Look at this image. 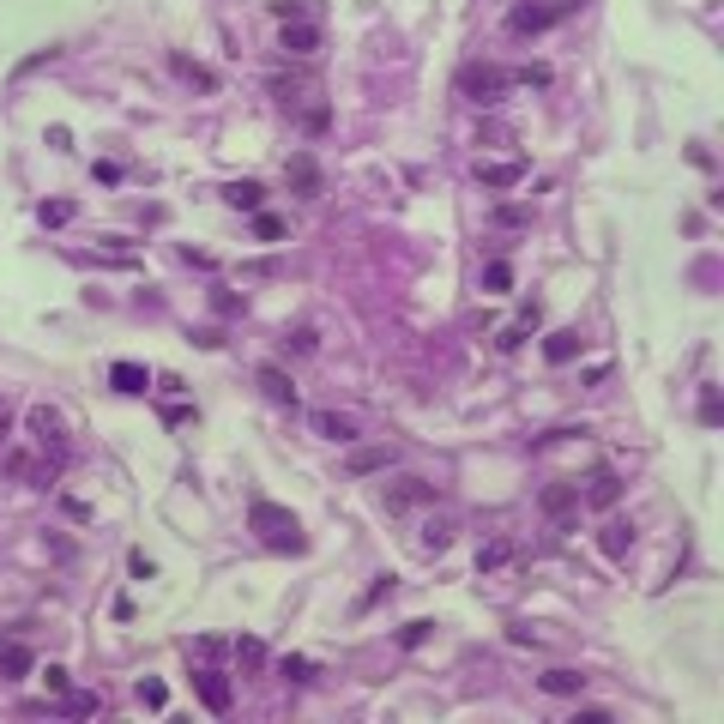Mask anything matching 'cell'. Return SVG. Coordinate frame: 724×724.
Returning <instances> with one entry per match:
<instances>
[{"instance_id": "cell-1", "label": "cell", "mask_w": 724, "mask_h": 724, "mask_svg": "<svg viewBox=\"0 0 724 724\" xmlns=\"http://www.w3.org/2000/svg\"><path fill=\"white\" fill-rule=\"evenodd\" d=\"M248 531H254L266 549H278V556H302V549H308L296 513H290V507H278V502H254V507H248Z\"/></svg>"}, {"instance_id": "cell-2", "label": "cell", "mask_w": 724, "mask_h": 724, "mask_svg": "<svg viewBox=\"0 0 724 724\" xmlns=\"http://www.w3.org/2000/svg\"><path fill=\"white\" fill-rule=\"evenodd\" d=\"M507 91H513V73H507V67H495V60H471V67L459 73V97L477 103V109H495Z\"/></svg>"}, {"instance_id": "cell-3", "label": "cell", "mask_w": 724, "mask_h": 724, "mask_svg": "<svg viewBox=\"0 0 724 724\" xmlns=\"http://www.w3.org/2000/svg\"><path fill=\"white\" fill-rule=\"evenodd\" d=\"M574 13H580V0H525V6L507 13V31H513V37H538V31L574 19Z\"/></svg>"}, {"instance_id": "cell-4", "label": "cell", "mask_w": 724, "mask_h": 724, "mask_svg": "<svg viewBox=\"0 0 724 724\" xmlns=\"http://www.w3.org/2000/svg\"><path fill=\"white\" fill-rule=\"evenodd\" d=\"M435 502V483L429 477H399L393 489H386V513H411V507Z\"/></svg>"}, {"instance_id": "cell-5", "label": "cell", "mask_w": 724, "mask_h": 724, "mask_svg": "<svg viewBox=\"0 0 724 724\" xmlns=\"http://www.w3.org/2000/svg\"><path fill=\"white\" fill-rule=\"evenodd\" d=\"M194 694H200V706H205V712H218V719L230 712V701H236L218 670H194Z\"/></svg>"}, {"instance_id": "cell-6", "label": "cell", "mask_w": 724, "mask_h": 724, "mask_svg": "<svg viewBox=\"0 0 724 724\" xmlns=\"http://www.w3.org/2000/svg\"><path fill=\"white\" fill-rule=\"evenodd\" d=\"M278 49H284V55H314V49H321V24H314V19H296V24H284V31H278Z\"/></svg>"}, {"instance_id": "cell-7", "label": "cell", "mask_w": 724, "mask_h": 724, "mask_svg": "<svg viewBox=\"0 0 724 724\" xmlns=\"http://www.w3.org/2000/svg\"><path fill=\"white\" fill-rule=\"evenodd\" d=\"M109 386L127 393V399H145V393H151V368H145V362H115V368H109Z\"/></svg>"}, {"instance_id": "cell-8", "label": "cell", "mask_w": 724, "mask_h": 724, "mask_svg": "<svg viewBox=\"0 0 724 724\" xmlns=\"http://www.w3.org/2000/svg\"><path fill=\"white\" fill-rule=\"evenodd\" d=\"M477 181L489 187V194H502V187H520L525 181V163L507 158V163H477Z\"/></svg>"}, {"instance_id": "cell-9", "label": "cell", "mask_w": 724, "mask_h": 724, "mask_svg": "<svg viewBox=\"0 0 724 724\" xmlns=\"http://www.w3.org/2000/svg\"><path fill=\"white\" fill-rule=\"evenodd\" d=\"M31 435H37L42 447H60V441H67V422H60L55 404H31Z\"/></svg>"}, {"instance_id": "cell-10", "label": "cell", "mask_w": 724, "mask_h": 724, "mask_svg": "<svg viewBox=\"0 0 724 724\" xmlns=\"http://www.w3.org/2000/svg\"><path fill=\"white\" fill-rule=\"evenodd\" d=\"M538 507L549 513V520H567V513L580 507V483H549V489L538 495Z\"/></svg>"}, {"instance_id": "cell-11", "label": "cell", "mask_w": 724, "mask_h": 724, "mask_svg": "<svg viewBox=\"0 0 724 724\" xmlns=\"http://www.w3.org/2000/svg\"><path fill=\"white\" fill-rule=\"evenodd\" d=\"M284 181H290L296 194H321V163L308 158V151H296V158L284 163Z\"/></svg>"}, {"instance_id": "cell-12", "label": "cell", "mask_w": 724, "mask_h": 724, "mask_svg": "<svg viewBox=\"0 0 724 724\" xmlns=\"http://www.w3.org/2000/svg\"><path fill=\"white\" fill-rule=\"evenodd\" d=\"M314 435H321V441L350 447V441H357V417H339V411H314Z\"/></svg>"}, {"instance_id": "cell-13", "label": "cell", "mask_w": 724, "mask_h": 724, "mask_svg": "<svg viewBox=\"0 0 724 724\" xmlns=\"http://www.w3.org/2000/svg\"><path fill=\"white\" fill-rule=\"evenodd\" d=\"M598 549L610 556V562H628V549H634V525H628V520H610L598 531Z\"/></svg>"}, {"instance_id": "cell-14", "label": "cell", "mask_w": 724, "mask_h": 724, "mask_svg": "<svg viewBox=\"0 0 724 724\" xmlns=\"http://www.w3.org/2000/svg\"><path fill=\"white\" fill-rule=\"evenodd\" d=\"M260 393H266L272 404H296V381L284 375L278 362H266V368H260Z\"/></svg>"}, {"instance_id": "cell-15", "label": "cell", "mask_w": 724, "mask_h": 724, "mask_svg": "<svg viewBox=\"0 0 724 724\" xmlns=\"http://www.w3.org/2000/svg\"><path fill=\"white\" fill-rule=\"evenodd\" d=\"M580 350H585V339L574 332V326H562V332H549V339H543V357H549V362H574Z\"/></svg>"}, {"instance_id": "cell-16", "label": "cell", "mask_w": 724, "mask_h": 724, "mask_svg": "<svg viewBox=\"0 0 724 724\" xmlns=\"http://www.w3.org/2000/svg\"><path fill=\"white\" fill-rule=\"evenodd\" d=\"M31 670H37L31 646H19V640H0V676H31Z\"/></svg>"}, {"instance_id": "cell-17", "label": "cell", "mask_w": 724, "mask_h": 724, "mask_svg": "<svg viewBox=\"0 0 724 724\" xmlns=\"http://www.w3.org/2000/svg\"><path fill=\"white\" fill-rule=\"evenodd\" d=\"M223 205H236V212H260L266 187H260V181H230V187H223Z\"/></svg>"}, {"instance_id": "cell-18", "label": "cell", "mask_w": 724, "mask_h": 724, "mask_svg": "<svg viewBox=\"0 0 724 724\" xmlns=\"http://www.w3.org/2000/svg\"><path fill=\"white\" fill-rule=\"evenodd\" d=\"M585 502H592V507H616V502H622V477H616V471H598V477L585 483Z\"/></svg>"}, {"instance_id": "cell-19", "label": "cell", "mask_w": 724, "mask_h": 724, "mask_svg": "<svg viewBox=\"0 0 724 724\" xmlns=\"http://www.w3.org/2000/svg\"><path fill=\"white\" fill-rule=\"evenodd\" d=\"M169 67H176V79H187L194 91H218V73H212V67H200V60H187V55H169Z\"/></svg>"}, {"instance_id": "cell-20", "label": "cell", "mask_w": 724, "mask_h": 724, "mask_svg": "<svg viewBox=\"0 0 724 724\" xmlns=\"http://www.w3.org/2000/svg\"><path fill=\"white\" fill-rule=\"evenodd\" d=\"M386 465H393V447H357L350 453V477H375Z\"/></svg>"}, {"instance_id": "cell-21", "label": "cell", "mask_w": 724, "mask_h": 724, "mask_svg": "<svg viewBox=\"0 0 724 724\" xmlns=\"http://www.w3.org/2000/svg\"><path fill=\"white\" fill-rule=\"evenodd\" d=\"M447 543H453V520H429V525H422V538H417V549H422V556H441Z\"/></svg>"}, {"instance_id": "cell-22", "label": "cell", "mask_w": 724, "mask_h": 724, "mask_svg": "<svg viewBox=\"0 0 724 724\" xmlns=\"http://www.w3.org/2000/svg\"><path fill=\"white\" fill-rule=\"evenodd\" d=\"M538 683H543V694H580L585 676H580V670H543Z\"/></svg>"}, {"instance_id": "cell-23", "label": "cell", "mask_w": 724, "mask_h": 724, "mask_svg": "<svg viewBox=\"0 0 724 724\" xmlns=\"http://www.w3.org/2000/svg\"><path fill=\"white\" fill-rule=\"evenodd\" d=\"M483 290H489V296L513 290V266H507V260H489V266H483Z\"/></svg>"}, {"instance_id": "cell-24", "label": "cell", "mask_w": 724, "mask_h": 724, "mask_svg": "<svg viewBox=\"0 0 724 724\" xmlns=\"http://www.w3.org/2000/svg\"><path fill=\"white\" fill-rule=\"evenodd\" d=\"M73 212H79L73 200H42V205H37V218L49 223V230H60V223H73Z\"/></svg>"}, {"instance_id": "cell-25", "label": "cell", "mask_w": 724, "mask_h": 724, "mask_svg": "<svg viewBox=\"0 0 724 724\" xmlns=\"http://www.w3.org/2000/svg\"><path fill=\"white\" fill-rule=\"evenodd\" d=\"M60 712H67V719H91V712H97V694H73V688H67V694H60Z\"/></svg>"}, {"instance_id": "cell-26", "label": "cell", "mask_w": 724, "mask_h": 724, "mask_svg": "<svg viewBox=\"0 0 724 724\" xmlns=\"http://www.w3.org/2000/svg\"><path fill=\"white\" fill-rule=\"evenodd\" d=\"M248 218H254V236H260V241H284V218H272L266 205H260V212H248Z\"/></svg>"}, {"instance_id": "cell-27", "label": "cell", "mask_w": 724, "mask_h": 724, "mask_svg": "<svg viewBox=\"0 0 724 724\" xmlns=\"http://www.w3.org/2000/svg\"><path fill=\"white\" fill-rule=\"evenodd\" d=\"M236 664L241 670H266V646L260 640H236Z\"/></svg>"}, {"instance_id": "cell-28", "label": "cell", "mask_w": 724, "mask_h": 724, "mask_svg": "<svg viewBox=\"0 0 724 724\" xmlns=\"http://www.w3.org/2000/svg\"><path fill=\"white\" fill-rule=\"evenodd\" d=\"M140 706H151V712H163V706H169V688H163L158 676H145V683H140Z\"/></svg>"}, {"instance_id": "cell-29", "label": "cell", "mask_w": 724, "mask_h": 724, "mask_svg": "<svg viewBox=\"0 0 724 724\" xmlns=\"http://www.w3.org/2000/svg\"><path fill=\"white\" fill-rule=\"evenodd\" d=\"M429 634H435V622H404V628H399V646H404V652H417Z\"/></svg>"}, {"instance_id": "cell-30", "label": "cell", "mask_w": 724, "mask_h": 724, "mask_svg": "<svg viewBox=\"0 0 724 724\" xmlns=\"http://www.w3.org/2000/svg\"><path fill=\"white\" fill-rule=\"evenodd\" d=\"M212 308H218L223 321H236V314H241V308H248V302H241L236 290H212Z\"/></svg>"}, {"instance_id": "cell-31", "label": "cell", "mask_w": 724, "mask_h": 724, "mask_svg": "<svg viewBox=\"0 0 724 724\" xmlns=\"http://www.w3.org/2000/svg\"><path fill=\"white\" fill-rule=\"evenodd\" d=\"M55 55H60V49H37V55H24L19 67H13V79H31V73H37V67H49Z\"/></svg>"}, {"instance_id": "cell-32", "label": "cell", "mask_w": 724, "mask_h": 724, "mask_svg": "<svg viewBox=\"0 0 724 724\" xmlns=\"http://www.w3.org/2000/svg\"><path fill=\"white\" fill-rule=\"evenodd\" d=\"M272 13H278V24H296L308 19V0H272Z\"/></svg>"}, {"instance_id": "cell-33", "label": "cell", "mask_w": 724, "mask_h": 724, "mask_svg": "<svg viewBox=\"0 0 724 724\" xmlns=\"http://www.w3.org/2000/svg\"><path fill=\"white\" fill-rule=\"evenodd\" d=\"M308 670H314L308 658H278V676H284V683H308Z\"/></svg>"}, {"instance_id": "cell-34", "label": "cell", "mask_w": 724, "mask_h": 724, "mask_svg": "<svg viewBox=\"0 0 724 724\" xmlns=\"http://www.w3.org/2000/svg\"><path fill=\"white\" fill-rule=\"evenodd\" d=\"M549 79H556L549 67H520V73H513V85H531V91H543Z\"/></svg>"}, {"instance_id": "cell-35", "label": "cell", "mask_w": 724, "mask_h": 724, "mask_svg": "<svg viewBox=\"0 0 724 724\" xmlns=\"http://www.w3.org/2000/svg\"><path fill=\"white\" fill-rule=\"evenodd\" d=\"M127 574H133V580H151L158 567H151V556H145V549H133V556H127Z\"/></svg>"}, {"instance_id": "cell-36", "label": "cell", "mask_w": 724, "mask_h": 724, "mask_svg": "<svg viewBox=\"0 0 724 724\" xmlns=\"http://www.w3.org/2000/svg\"><path fill=\"white\" fill-rule=\"evenodd\" d=\"M42 683H49V694H67V688H73V676H67L60 664H49V670H42Z\"/></svg>"}, {"instance_id": "cell-37", "label": "cell", "mask_w": 724, "mask_h": 724, "mask_svg": "<svg viewBox=\"0 0 724 724\" xmlns=\"http://www.w3.org/2000/svg\"><path fill=\"white\" fill-rule=\"evenodd\" d=\"M719 417H724V411H719V393L706 386V393H701V422H706V429H712V422H719Z\"/></svg>"}, {"instance_id": "cell-38", "label": "cell", "mask_w": 724, "mask_h": 724, "mask_svg": "<svg viewBox=\"0 0 724 724\" xmlns=\"http://www.w3.org/2000/svg\"><path fill=\"white\" fill-rule=\"evenodd\" d=\"M272 97H278V103H296L302 97V79H272Z\"/></svg>"}, {"instance_id": "cell-39", "label": "cell", "mask_w": 724, "mask_h": 724, "mask_svg": "<svg viewBox=\"0 0 724 724\" xmlns=\"http://www.w3.org/2000/svg\"><path fill=\"white\" fill-rule=\"evenodd\" d=\"M163 422L181 429V422H194V404H163Z\"/></svg>"}, {"instance_id": "cell-40", "label": "cell", "mask_w": 724, "mask_h": 724, "mask_svg": "<svg viewBox=\"0 0 724 724\" xmlns=\"http://www.w3.org/2000/svg\"><path fill=\"white\" fill-rule=\"evenodd\" d=\"M502 562H507V543H489V549L477 556V567H502Z\"/></svg>"}, {"instance_id": "cell-41", "label": "cell", "mask_w": 724, "mask_h": 724, "mask_svg": "<svg viewBox=\"0 0 724 724\" xmlns=\"http://www.w3.org/2000/svg\"><path fill=\"white\" fill-rule=\"evenodd\" d=\"M194 344H200V350H218L223 332H218V326H200V332H194Z\"/></svg>"}, {"instance_id": "cell-42", "label": "cell", "mask_w": 724, "mask_h": 724, "mask_svg": "<svg viewBox=\"0 0 724 724\" xmlns=\"http://www.w3.org/2000/svg\"><path fill=\"white\" fill-rule=\"evenodd\" d=\"M381 598H393V580H381V585H368V598H362V610H375Z\"/></svg>"}, {"instance_id": "cell-43", "label": "cell", "mask_w": 724, "mask_h": 724, "mask_svg": "<svg viewBox=\"0 0 724 724\" xmlns=\"http://www.w3.org/2000/svg\"><path fill=\"white\" fill-rule=\"evenodd\" d=\"M326 121H332L326 109H308V115H302V127H308V133H326Z\"/></svg>"}, {"instance_id": "cell-44", "label": "cell", "mask_w": 724, "mask_h": 724, "mask_svg": "<svg viewBox=\"0 0 724 724\" xmlns=\"http://www.w3.org/2000/svg\"><path fill=\"white\" fill-rule=\"evenodd\" d=\"M603 719H610L603 706H580V712H574V724H603Z\"/></svg>"}, {"instance_id": "cell-45", "label": "cell", "mask_w": 724, "mask_h": 724, "mask_svg": "<svg viewBox=\"0 0 724 724\" xmlns=\"http://www.w3.org/2000/svg\"><path fill=\"white\" fill-rule=\"evenodd\" d=\"M6 429H13V417H6V404H0V441H6Z\"/></svg>"}]
</instances>
